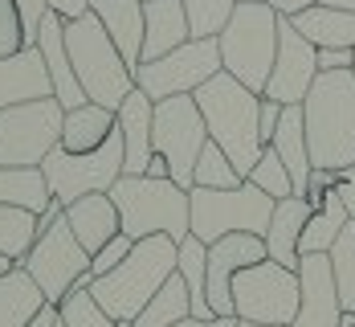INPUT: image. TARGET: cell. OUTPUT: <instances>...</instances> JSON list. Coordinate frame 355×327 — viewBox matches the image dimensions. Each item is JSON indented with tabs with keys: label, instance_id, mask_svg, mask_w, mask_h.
Segmentation results:
<instances>
[{
	"label": "cell",
	"instance_id": "2e32d148",
	"mask_svg": "<svg viewBox=\"0 0 355 327\" xmlns=\"http://www.w3.org/2000/svg\"><path fill=\"white\" fill-rule=\"evenodd\" d=\"M114 119H119V135H123V176H147L151 156H155V140H151L155 103L135 86L123 99V107L114 110Z\"/></svg>",
	"mask_w": 355,
	"mask_h": 327
},
{
	"label": "cell",
	"instance_id": "681fc988",
	"mask_svg": "<svg viewBox=\"0 0 355 327\" xmlns=\"http://www.w3.org/2000/svg\"><path fill=\"white\" fill-rule=\"evenodd\" d=\"M237 4H266V0H237Z\"/></svg>",
	"mask_w": 355,
	"mask_h": 327
},
{
	"label": "cell",
	"instance_id": "f6af8a7d",
	"mask_svg": "<svg viewBox=\"0 0 355 327\" xmlns=\"http://www.w3.org/2000/svg\"><path fill=\"white\" fill-rule=\"evenodd\" d=\"M176 327H237V319H180Z\"/></svg>",
	"mask_w": 355,
	"mask_h": 327
},
{
	"label": "cell",
	"instance_id": "f546056e",
	"mask_svg": "<svg viewBox=\"0 0 355 327\" xmlns=\"http://www.w3.org/2000/svg\"><path fill=\"white\" fill-rule=\"evenodd\" d=\"M37 233H41V217L29 209H12V205H0V254L12 258L17 266L29 258Z\"/></svg>",
	"mask_w": 355,
	"mask_h": 327
},
{
	"label": "cell",
	"instance_id": "7c38bea8",
	"mask_svg": "<svg viewBox=\"0 0 355 327\" xmlns=\"http://www.w3.org/2000/svg\"><path fill=\"white\" fill-rule=\"evenodd\" d=\"M58 99H37L0 110V168H41V160L62 144Z\"/></svg>",
	"mask_w": 355,
	"mask_h": 327
},
{
	"label": "cell",
	"instance_id": "3957f363",
	"mask_svg": "<svg viewBox=\"0 0 355 327\" xmlns=\"http://www.w3.org/2000/svg\"><path fill=\"white\" fill-rule=\"evenodd\" d=\"M196 107L205 115L209 140L220 144V151L237 164V172L249 176L257 156H261V135H257V110H261V94H253L241 86L233 74H213L196 94Z\"/></svg>",
	"mask_w": 355,
	"mask_h": 327
},
{
	"label": "cell",
	"instance_id": "f1b7e54d",
	"mask_svg": "<svg viewBox=\"0 0 355 327\" xmlns=\"http://www.w3.org/2000/svg\"><path fill=\"white\" fill-rule=\"evenodd\" d=\"M180 319H192V303H188V287H184V278L172 274V278L164 283V291L143 307L139 319H135L131 327H176Z\"/></svg>",
	"mask_w": 355,
	"mask_h": 327
},
{
	"label": "cell",
	"instance_id": "1f68e13d",
	"mask_svg": "<svg viewBox=\"0 0 355 327\" xmlns=\"http://www.w3.org/2000/svg\"><path fill=\"white\" fill-rule=\"evenodd\" d=\"M331 270H335V291L343 311L355 315V221L339 233V242L331 246Z\"/></svg>",
	"mask_w": 355,
	"mask_h": 327
},
{
	"label": "cell",
	"instance_id": "d590c367",
	"mask_svg": "<svg viewBox=\"0 0 355 327\" xmlns=\"http://www.w3.org/2000/svg\"><path fill=\"white\" fill-rule=\"evenodd\" d=\"M29 41H25V25H21V12L12 0H0V58H12L21 53Z\"/></svg>",
	"mask_w": 355,
	"mask_h": 327
},
{
	"label": "cell",
	"instance_id": "484cf974",
	"mask_svg": "<svg viewBox=\"0 0 355 327\" xmlns=\"http://www.w3.org/2000/svg\"><path fill=\"white\" fill-rule=\"evenodd\" d=\"M352 225V213L343 209V201L335 196V192H327L319 205H315V213L306 221V229H302V242H298V258L302 254H331V246L339 242V233Z\"/></svg>",
	"mask_w": 355,
	"mask_h": 327
},
{
	"label": "cell",
	"instance_id": "7a4b0ae2",
	"mask_svg": "<svg viewBox=\"0 0 355 327\" xmlns=\"http://www.w3.org/2000/svg\"><path fill=\"white\" fill-rule=\"evenodd\" d=\"M302 123L311 164L327 172H347L355 164V74H319L302 103Z\"/></svg>",
	"mask_w": 355,
	"mask_h": 327
},
{
	"label": "cell",
	"instance_id": "d6986e66",
	"mask_svg": "<svg viewBox=\"0 0 355 327\" xmlns=\"http://www.w3.org/2000/svg\"><path fill=\"white\" fill-rule=\"evenodd\" d=\"M66 221H70L73 237L82 242V250L94 258L110 237L123 233V221H119V205L110 201V192H90L82 201L66 205Z\"/></svg>",
	"mask_w": 355,
	"mask_h": 327
},
{
	"label": "cell",
	"instance_id": "44dd1931",
	"mask_svg": "<svg viewBox=\"0 0 355 327\" xmlns=\"http://www.w3.org/2000/svg\"><path fill=\"white\" fill-rule=\"evenodd\" d=\"M90 12L103 21V29H107V37L114 41V49L123 53V62H127L131 70H139L143 29H147V21H143V0H94Z\"/></svg>",
	"mask_w": 355,
	"mask_h": 327
},
{
	"label": "cell",
	"instance_id": "ba28073f",
	"mask_svg": "<svg viewBox=\"0 0 355 327\" xmlns=\"http://www.w3.org/2000/svg\"><path fill=\"white\" fill-rule=\"evenodd\" d=\"M41 172H45L53 205H62V209L90 196V192H110L123 181V135H119V127L98 151H66L58 144L41 160Z\"/></svg>",
	"mask_w": 355,
	"mask_h": 327
},
{
	"label": "cell",
	"instance_id": "5bb4252c",
	"mask_svg": "<svg viewBox=\"0 0 355 327\" xmlns=\"http://www.w3.org/2000/svg\"><path fill=\"white\" fill-rule=\"evenodd\" d=\"M315 78H319V49L282 17L278 58H274V70H270V82H266V99H274L282 107H302Z\"/></svg>",
	"mask_w": 355,
	"mask_h": 327
},
{
	"label": "cell",
	"instance_id": "d6a6232c",
	"mask_svg": "<svg viewBox=\"0 0 355 327\" xmlns=\"http://www.w3.org/2000/svg\"><path fill=\"white\" fill-rule=\"evenodd\" d=\"M245 181L253 184V188H261L270 201H286V196H294V181H290L282 156H278L274 147H261V156H257V164H253V172H249Z\"/></svg>",
	"mask_w": 355,
	"mask_h": 327
},
{
	"label": "cell",
	"instance_id": "cb8c5ba5",
	"mask_svg": "<svg viewBox=\"0 0 355 327\" xmlns=\"http://www.w3.org/2000/svg\"><path fill=\"white\" fill-rule=\"evenodd\" d=\"M290 25L306 37L315 49H355V12L315 4L306 12L290 17Z\"/></svg>",
	"mask_w": 355,
	"mask_h": 327
},
{
	"label": "cell",
	"instance_id": "7402d4cb",
	"mask_svg": "<svg viewBox=\"0 0 355 327\" xmlns=\"http://www.w3.org/2000/svg\"><path fill=\"white\" fill-rule=\"evenodd\" d=\"M311 213H315V205L306 196H286L274 205V217L266 229V254L286 270H298V242H302V229H306Z\"/></svg>",
	"mask_w": 355,
	"mask_h": 327
},
{
	"label": "cell",
	"instance_id": "52a82bcc",
	"mask_svg": "<svg viewBox=\"0 0 355 327\" xmlns=\"http://www.w3.org/2000/svg\"><path fill=\"white\" fill-rule=\"evenodd\" d=\"M274 205L261 188L241 184V188H192L188 192V233L200 237L205 246H213L229 233H253V237H266L270 217H274Z\"/></svg>",
	"mask_w": 355,
	"mask_h": 327
},
{
	"label": "cell",
	"instance_id": "4316f807",
	"mask_svg": "<svg viewBox=\"0 0 355 327\" xmlns=\"http://www.w3.org/2000/svg\"><path fill=\"white\" fill-rule=\"evenodd\" d=\"M45 307V294L29 278V270H12L0 278V327H25Z\"/></svg>",
	"mask_w": 355,
	"mask_h": 327
},
{
	"label": "cell",
	"instance_id": "e0dca14e",
	"mask_svg": "<svg viewBox=\"0 0 355 327\" xmlns=\"http://www.w3.org/2000/svg\"><path fill=\"white\" fill-rule=\"evenodd\" d=\"M37 49H41V58H45V70H49V82H53V99H58V107L70 110V107H82V103H90L86 99V90H82V82H78V74L70 66V49H66V21L62 17H45L41 21V29H37Z\"/></svg>",
	"mask_w": 355,
	"mask_h": 327
},
{
	"label": "cell",
	"instance_id": "ab89813d",
	"mask_svg": "<svg viewBox=\"0 0 355 327\" xmlns=\"http://www.w3.org/2000/svg\"><path fill=\"white\" fill-rule=\"evenodd\" d=\"M45 4H49V12L62 17L66 25L82 21V17H90V8H94V0H45Z\"/></svg>",
	"mask_w": 355,
	"mask_h": 327
},
{
	"label": "cell",
	"instance_id": "277c9868",
	"mask_svg": "<svg viewBox=\"0 0 355 327\" xmlns=\"http://www.w3.org/2000/svg\"><path fill=\"white\" fill-rule=\"evenodd\" d=\"M110 201L119 205V221L127 237H172L184 242L188 233V192L168 176H123L110 188Z\"/></svg>",
	"mask_w": 355,
	"mask_h": 327
},
{
	"label": "cell",
	"instance_id": "816d5d0a",
	"mask_svg": "<svg viewBox=\"0 0 355 327\" xmlns=\"http://www.w3.org/2000/svg\"><path fill=\"white\" fill-rule=\"evenodd\" d=\"M352 53H355V49H352ZM352 74H355V62H352Z\"/></svg>",
	"mask_w": 355,
	"mask_h": 327
},
{
	"label": "cell",
	"instance_id": "ac0fdd59",
	"mask_svg": "<svg viewBox=\"0 0 355 327\" xmlns=\"http://www.w3.org/2000/svg\"><path fill=\"white\" fill-rule=\"evenodd\" d=\"M37 99H53V82L45 70V58L37 45H25L12 58H0V110L37 103Z\"/></svg>",
	"mask_w": 355,
	"mask_h": 327
},
{
	"label": "cell",
	"instance_id": "7dc6e473",
	"mask_svg": "<svg viewBox=\"0 0 355 327\" xmlns=\"http://www.w3.org/2000/svg\"><path fill=\"white\" fill-rule=\"evenodd\" d=\"M327 8H343V12H355V0H319Z\"/></svg>",
	"mask_w": 355,
	"mask_h": 327
},
{
	"label": "cell",
	"instance_id": "836d02e7",
	"mask_svg": "<svg viewBox=\"0 0 355 327\" xmlns=\"http://www.w3.org/2000/svg\"><path fill=\"white\" fill-rule=\"evenodd\" d=\"M184 12H188V25L192 37H220V29L229 25L237 0H180Z\"/></svg>",
	"mask_w": 355,
	"mask_h": 327
},
{
	"label": "cell",
	"instance_id": "d4e9b609",
	"mask_svg": "<svg viewBox=\"0 0 355 327\" xmlns=\"http://www.w3.org/2000/svg\"><path fill=\"white\" fill-rule=\"evenodd\" d=\"M176 274L188 287V303H192V319H216L209 307V246L200 237H184L176 258Z\"/></svg>",
	"mask_w": 355,
	"mask_h": 327
},
{
	"label": "cell",
	"instance_id": "b9f144b4",
	"mask_svg": "<svg viewBox=\"0 0 355 327\" xmlns=\"http://www.w3.org/2000/svg\"><path fill=\"white\" fill-rule=\"evenodd\" d=\"M335 196L343 201V209H347V213H352V221H355V164L343 172V176H339V184H335Z\"/></svg>",
	"mask_w": 355,
	"mask_h": 327
},
{
	"label": "cell",
	"instance_id": "6da1fadb",
	"mask_svg": "<svg viewBox=\"0 0 355 327\" xmlns=\"http://www.w3.org/2000/svg\"><path fill=\"white\" fill-rule=\"evenodd\" d=\"M176 258H180V242L159 237V233L143 237V242H135V250L127 254V262L119 270H110L103 278L86 274L82 291H90V299L107 311L114 324H135L139 311L176 274Z\"/></svg>",
	"mask_w": 355,
	"mask_h": 327
},
{
	"label": "cell",
	"instance_id": "60d3db41",
	"mask_svg": "<svg viewBox=\"0 0 355 327\" xmlns=\"http://www.w3.org/2000/svg\"><path fill=\"white\" fill-rule=\"evenodd\" d=\"M355 53L352 49H319V74H331V70H352Z\"/></svg>",
	"mask_w": 355,
	"mask_h": 327
},
{
	"label": "cell",
	"instance_id": "f5cc1de1",
	"mask_svg": "<svg viewBox=\"0 0 355 327\" xmlns=\"http://www.w3.org/2000/svg\"><path fill=\"white\" fill-rule=\"evenodd\" d=\"M58 327H66V324H62V319H58Z\"/></svg>",
	"mask_w": 355,
	"mask_h": 327
},
{
	"label": "cell",
	"instance_id": "30bf717a",
	"mask_svg": "<svg viewBox=\"0 0 355 327\" xmlns=\"http://www.w3.org/2000/svg\"><path fill=\"white\" fill-rule=\"evenodd\" d=\"M21 270H29V278L41 287L45 303H53V307H62V303L86 283V274H90V254H86L82 242L73 237L66 213L58 221H49V225H41V233H37L29 258L21 262Z\"/></svg>",
	"mask_w": 355,
	"mask_h": 327
},
{
	"label": "cell",
	"instance_id": "83f0119b",
	"mask_svg": "<svg viewBox=\"0 0 355 327\" xmlns=\"http://www.w3.org/2000/svg\"><path fill=\"white\" fill-rule=\"evenodd\" d=\"M0 205H12V209H29V213H45L53 205L49 196V184L41 168H0Z\"/></svg>",
	"mask_w": 355,
	"mask_h": 327
},
{
	"label": "cell",
	"instance_id": "ee69618b",
	"mask_svg": "<svg viewBox=\"0 0 355 327\" xmlns=\"http://www.w3.org/2000/svg\"><path fill=\"white\" fill-rule=\"evenodd\" d=\"M58 319H62V315H58V307H53V303H45V307H41L25 327H58Z\"/></svg>",
	"mask_w": 355,
	"mask_h": 327
},
{
	"label": "cell",
	"instance_id": "74e56055",
	"mask_svg": "<svg viewBox=\"0 0 355 327\" xmlns=\"http://www.w3.org/2000/svg\"><path fill=\"white\" fill-rule=\"evenodd\" d=\"M12 4H17V12H21L25 41L33 45V41H37V29H41V21L49 17V4H45V0H12Z\"/></svg>",
	"mask_w": 355,
	"mask_h": 327
},
{
	"label": "cell",
	"instance_id": "5b68a950",
	"mask_svg": "<svg viewBox=\"0 0 355 327\" xmlns=\"http://www.w3.org/2000/svg\"><path fill=\"white\" fill-rule=\"evenodd\" d=\"M278 25L282 17L270 4H237L229 25L220 29V70L233 74L253 94H266V82L278 58Z\"/></svg>",
	"mask_w": 355,
	"mask_h": 327
},
{
	"label": "cell",
	"instance_id": "e575fe53",
	"mask_svg": "<svg viewBox=\"0 0 355 327\" xmlns=\"http://www.w3.org/2000/svg\"><path fill=\"white\" fill-rule=\"evenodd\" d=\"M58 315H62V324L66 327H123V324H114L107 311L90 299V291H82V287L58 307Z\"/></svg>",
	"mask_w": 355,
	"mask_h": 327
},
{
	"label": "cell",
	"instance_id": "4dcf8cb0",
	"mask_svg": "<svg viewBox=\"0 0 355 327\" xmlns=\"http://www.w3.org/2000/svg\"><path fill=\"white\" fill-rule=\"evenodd\" d=\"M192 181H196V188H241L245 184V176L237 172V164L220 151V144H205V151H200V160H196V172H192Z\"/></svg>",
	"mask_w": 355,
	"mask_h": 327
},
{
	"label": "cell",
	"instance_id": "8992f818",
	"mask_svg": "<svg viewBox=\"0 0 355 327\" xmlns=\"http://www.w3.org/2000/svg\"><path fill=\"white\" fill-rule=\"evenodd\" d=\"M66 49H70V66L86 90V99L110 110L123 107V99L135 90V70L123 62V53L114 49V41L107 37L94 12L66 25Z\"/></svg>",
	"mask_w": 355,
	"mask_h": 327
},
{
	"label": "cell",
	"instance_id": "603a6c76",
	"mask_svg": "<svg viewBox=\"0 0 355 327\" xmlns=\"http://www.w3.org/2000/svg\"><path fill=\"white\" fill-rule=\"evenodd\" d=\"M119 119L110 107H98V103H82V107H70L62 115V147L66 151H98L114 135Z\"/></svg>",
	"mask_w": 355,
	"mask_h": 327
},
{
	"label": "cell",
	"instance_id": "ffe728a7",
	"mask_svg": "<svg viewBox=\"0 0 355 327\" xmlns=\"http://www.w3.org/2000/svg\"><path fill=\"white\" fill-rule=\"evenodd\" d=\"M143 62H155V58H168L172 49L192 41V25H188V12L180 0H143Z\"/></svg>",
	"mask_w": 355,
	"mask_h": 327
},
{
	"label": "cell",
	"instance_id": "9a60e30c",
	"mask_svg": "<svg viewBox=\"0 0 355 327\" xmlns=\"http://www.w3.org/2000/svg\"><path fill=\"white\" fill-rule=\"evenodd\" d=\"M298 283H302V303L290 327H343V303L335 291L331 254L298 258Z\"/></svg>",
	"mask_w": 355,
	"mask_h": 327
},
{
	"label": "cell",
	"instance_id": "8d00e7d4",
	"mask_svg": "<svg viewBox=\"0 0 355 327\" xmlns=\"http://www.w3.org/2000/svg\"><path fill=\"white\" fill-rule=\"evenodd\" d=\"M131 250H135V237H127V233L110 237L107 246L90 258V278H103V274H110V270H119V266L127 262V254H131Z\"/></svg>",
	"mask_w": 355,
	"mask_h": 327
},
{
	"label": "cell",
	"instance_id": "4fadbf2b",
	"mask_svg": "<svg viewBox=\"0 0 355 327\" xmlns=\"http://www.w3.org/2000/svg\"><path fill=\"white\" fill-rule=\"evenodd\" d=\"M213 74H220V45H216V37H192L188 45L172 49L168 58L139 62L135 86L151 103H164V99H176V94H196Z\"/></svg>",
	"mask_w": 355,
	"mask_h": 327
},
{
	"label": "cell",
	"instance_id": "9c48e42d",
	"mask_svg": "<svg viewBox=\"0 0 355 327\" xmlns=\"http://www.w3.org/2000/svg\"><path fill=\"white\" fill-rule=\"evenodd\" d=\"M302 303V283L298 270H286L274 258L253 262L245 270H237L233 278V315L241 324H261V327H290Z\"/></svg>",
	"mask_w": 355,
	"mask_h": 327
},
{
	"label": "cell",
	"instance_id": "7bdbcfd3",
	"mask_svg": "<svg viewBox=\"0 0 355 327\" xmlns=\"http://www.w3.org/2000/svg\"><path fill=\"white\" fill-rule=\"evenodd\" d=\"M266 4H270V8H274L278 17H286V21H290V17H298V12H306V8H315L319 0H266Z\"/></svg>",
	"mask_w": 355,
	"mask_h": 327
},
{
	"label": "cell",
	"instance_id": "bcb514c9",
	"mask_svg": "<svg viewBox=\"0 0 355 327\" xmlns=\"http://www.w3.org/2000/svg\"><path fill=\"white\" fill-rule=\"evenodd\" d=\"M147 176H168V181H172V168H168V160H164L159 151L151 156V168H147Z\"/></svg>",
	"mask_w": 355,
	"mask_h": 327
},
{
	"label": "cell",
	"instance_id": "c3c4849f",
	"mask_svg": "<svg viewBox=\"0 0 355 327\" xmlns=\"http://www.w3.org/2000/svg\"><path fill=\"white\" fill-rule=\"evenodd\" d=\"M12 270H17V262H12V258H4V254H0V278H4V274H12Z\"/></svg>",
	"mask_w": 355,
	"mask_h": 327
},
{
	"label": "cell",
	"instance_id": "f35d334b",
	"mask_svg": "<svg viewBox=\"0 0 355 327\" xmlns=\"http://www.w3.org/2000/svg\"><path fill=\"white\" fill-rule=\"evenodd\" d=\"M282 103H274V99H266L261 94V110H257V135H261V147L274 144V131H278V123H282Z\"/></svg>",
	"mask_w": 355,
	"mask_h": 327
},
{
	"label": "cell",
	"instance_id": "f907efd6",
	"mask_svg": "<svg viewBox=\"0 0 355 327\" xmlns=\"http://www.w3.org/2000/svg\"><path fill=\"white\" fill-rule=\"evenodd\" d=\"M237 327H261V324H241V319H237Z\"/></svg>",
	"mask_w": 355,
	"mask_h": 327
},
{
	"label": "cell",
	"instance_id": "8fae6325",
	"mask_svg": "<svg viewBox=\"0 0 355 327\" xmlns=\"http://www.w3.org/2000/svg\"><path fill=\"white\" fill-rule=\"evenodd\" d=\"M151 140H155V151L168 160L172 181H176L184 192H192V188H196V181H192L196 160H200V151L209 144V127H205V115L196 107V99H192V94H176V99L155 103Z\"/></svg>",
	"mask_w": 355,
	"mask_h": 327
}]
</instances>
